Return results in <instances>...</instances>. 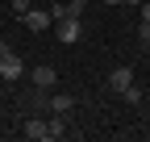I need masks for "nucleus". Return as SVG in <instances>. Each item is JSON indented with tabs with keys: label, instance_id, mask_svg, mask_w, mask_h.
<instances>
[{
	"label": "nucleus",
	"instance_id": "obj_10",
	"mask_svg": "<svg viewBox=\"0 0 150 142\" xmlns=\"http://www.w3.org/2000/svg\"><path fill=\"white\" fill-rule=\"evenodd\" d=\"M138 38H142V46L150 50V25H142V29H138Z\"/></svg>",
	"mask_w": 150,
	"mask_h": 142
},
{
	"label": "nucleus",
	"instance_id": "obj_5",
	"mask_svg": "<svg viewBox=\"0 0 150 142\" xmlns=\"http://www.w3.org/2000/svg\"><path fill=\"white\" fill-rule=\"evenodd\" d=\"M134 88V67H112L108 71V92H125Z\"/></svg>",
	"mask_w": 150,
	"mask_h": 142
},
{
	"label": "nucleus",
	"instance_id": "obj_12",
	"mask_svg": "<svg viewBox=\"0 0 150 142\" xmlns=\"http://www.w3.org/2000/svg\"><path fill=\"white\" fill-rule=\"evenodd\" d=\"M71 4H75V9H83V4H88V0H71Z\"/></svg>",
	"mask_w": 150,
	"mask_h": 142
},
{
	"label": "nucleus",
	"instance_id": "obj_13",
	"mask_svg": "<svg viewBox=\"0 0 150 142\" xmlns=\"http://www.w3.org/2000/svg\"><path fill=\"white\" fill-rule=\"evenodd\" d=\"M121 4H142V0H121Z\"/></svg>",
	"mask_w": 150,
	"mask_h": 142
},
{
	"label": "nucleus",
	"instance_id": "obj_8",
	"mask_svg": "<svg viewBox=\"0 0 150 142\" xmlns=\"http://www.w3.org/2000/svg\"><path fill=\"white\" fill-rule=\"evenodd\" d=\"M46 134H50V138H67V121H63V113H54V117L46 121Z\"/></svg>",
	"mask_w": 150,
	"mask_h": 142
},
{
	"label": "nucleus",
	"instance_id": "obj_1",
	"mask_svg": "<svg viewBox=\"0 0 150 142\" xmlns=\"http://www.w3.org/2000/svg\"><path fill=\"white\" fill-rule=\"evenodd\" d=\"M54 38H59L63 46H75L83 38V25H79V13H71V17H63V21H54Z\"/></svg>",
	"mask_w": 150,
	"mask_h": 142
},
{
	"label": "nucleus",
	"instance_id": "obj_3",
	"mask_svg": "<svg viewBox=\"0 0 150 142\" xmlns=\"http://www.w3.org/2000/svg\"><path fill=\"white\" fill-rule=\"evenodd\" d=\"M21 75H25V63H21V59H17L13 50L4 46V50H0V80L13 84V80H21Z\"/></svg>",
	"mask_w": 150,
	"mask_h": 142
},
{
	"label": "nucleus",
	"instance_id": "obj_7",
	"mask_svg": "<svg viewBox=\"0 0 150 142\" xmlns=\"http://www.w3.org/2000/svg\"><path fill=\"white\" fill-rule=\"evenodd\" d=\"M21 21H25L29 29H50V25H54V17H50V13H42V9H29Z\"/></svg>",
	"mask_w": 150,
	"mask_h": 142
},
{
	"label": "nucleus",
	"instance_id": "obj_11",
	"mask_svg": "<svg viewBox=\"0 0 150 142\" xmlns=\"http://www.w3.org/2000/svg\"><path fill=\"white\" fill-rule=\"evenodd\" d=\"M142 21L150 25V0H142Z\"/></svg>",
	"mask_w": 150,
	"mask_h": 142
},
{
	"label": "nucleus",
	"instance_id": "obj_9",
	"mask_svg": "<svg viewBox=\"0 0 150 142\" xmlns=\"http://www.w3.org/2000/svg\"><path fill=\"white\" fill-rule=\"evenodd\" d=\"M13 13H21V17H25V13H29V0H13Z\"/></svg>",
	"mask_w": 150,
	"mask_h": 142
},
{
	"label": "nucleus",
	"instance_id": "obj_14",
	"mask_svg": "<svg viewBox=\"0 0 150 142\" xmlns=\"http://www.w3.org/2000/svg\"><path fill=\"white\" fill-rule=\"evenodd\" d=\"M108 4H121V0H108Z\"/></svg>",
	"mask_w": 150,
	"mask_h": 142
},
{
	"label": "nucleus",
	"instance_id": "obj_4",
	"mask_svg": "<svg viewBox=\"0 0 150 142\" xmlns=\"http://www.w3.org/2000/svg\"><path fill=\"white\" fill-rule=\"evenodd\" d=\"M29 80H33L38 92H54V84H59V71L42 63V67H33V71H29Z\"/></svg>",
	"mask_w": 150,
	"mask_h": 142
},
{
	"label": "nucleus",
	"instance_id": "obj_15",
	"mask_svg": "<svg viewBox=\"0 0 150 142\" xmlns=\"http://www.w3.org/2000/svg\"><path fill=\"white\" fill-rule=\"evenodd\" d=\"M0 50H4V46H0Z\"/></svg>",
	"mask_w": 150,
	"mask_h": 142
},
{
	"label": "nucleus",
	"instance_id": "obj_2",
	"mask_svg": "<svg viewBox=\"0 0 150 142\" xmlns=\"http://www.w3.org/2000/svg\"><path fill=\"white\" fill-rule=\"evenodd\" d=\"M75 96H63V92H38V109L42 113H71Z\"/></svg>",
	"mask_w": 150,
	"mask_h": 142
},
{
	"label": "nucleus",
	"instance_id": "obj_6",
	"mask_svg": "<svg viewBox=\"0 0 150 142\" xmlns=\"http://www.w3.org/2000/svg\"><path fill=\"white\" fill-rule=\"evenodd\" d=\"M21 134H25L29 142H46V138H50V134H46V121H42V117H29L25 126H21Z\"/></svg>",
	"mask_w": 150,
	"mask_h": 142
}]
</instances>
